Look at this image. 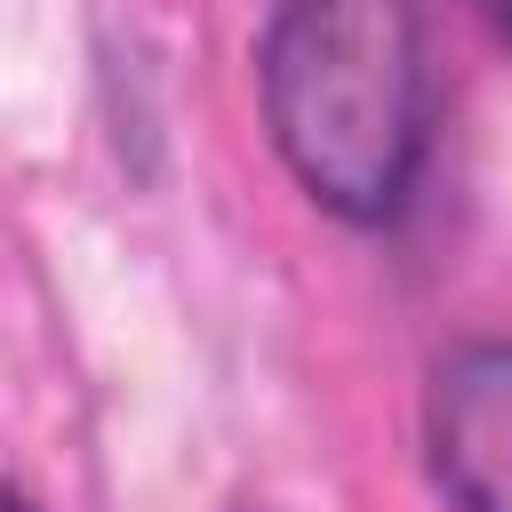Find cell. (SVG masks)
I'll use <instances>...</instances> for the list:
<instances>
[{
  "instance_id": "1",
  "label": "cell",
  "mask_w": 512,
  "mask_h": 512,
  "mask_svg": "<svg viewBox=\"0 0 512 512\" xmlns=\"http://www.w3.org/2000/svg\"><path fill=\"white\" fill-rule=\"evenodd\" d=\"M264 128L288 176L344 224H392L432 136L416 0H280L256 48Z\"/></svg>"
},
{
  "instance_id": "2",
  "label": "cell",
  "mask_w": 512,
  "mask_h": 512,
  "mask_svg": "<svg viewBox=\"0 0 512 512\" xmlns=\"http://www.w3.org/2000/svg\"><path fill=\"white\" fill-rule=\"evenodd\" d=\"M424 432L456 512H512V344H464L440 360Z\"/></svg>"
},
{
  "instance_id": "3",
  "label": "cell",
  "mask_w": 512,
  "mask_h": 512,
  "mask_svg": "<svg viewBox=\"0 0 512 512\" xmlns=\"http://www.w3.org/2000/svg\"><path fill=\"white\" fill-rule=\"evenodd\" d=\"M8 512H40V504H32V496H8Z\"/></svg>"
}]
</instances>
